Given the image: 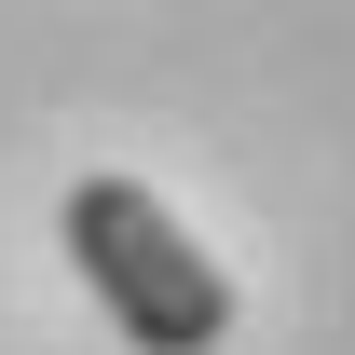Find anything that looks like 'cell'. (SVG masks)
Segmentation results:
<instances>
[{
  "label": "cell",
  "mask_w": 355,
  "mask_h": 355,
  "mask_svg": "<svg viewBox=\"0 0 355 355\" xmlns=\"http://www.w3.org/2000/svg\"><path fill=\"white\" fill-rule=\"evenodd\" d=\"M69 260L83 287L110 301L137 355H219L232 342V273L164 219V191H137V178H83L69 191Z\"/></svg>",
  "instance_id": "obj_1"
}]
</instances>
